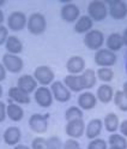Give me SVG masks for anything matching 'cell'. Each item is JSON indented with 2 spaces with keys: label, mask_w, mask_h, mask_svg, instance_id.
I'll return each mask as SVG.
<instances>
[{
  "label": "cell",
  "mask_w": 127,
  "mask_h": 149,
  "mask_svg": "<svg viewBox=\"0 0 127 149\" xmlns=\"http://www.w3.org/2000/svg\"><path fill=\"white\" fill-rule=\"evenodd\" d=\"M26 29L32 35H41L47 29V21L46 17L40 12L31 13L26 22Z\"/></svg>",
  "instance_id": "obj_1"
},
{
  "label": "cell",
  "mask_w": 127,
  "mask_h": 149,
  "mask_svg": "<svg viewBox=\"0 0 127 149\" xmlns=\"http://www.w3.org/2000/svg\"><path fill=\"white\" fill-rule=\"evenodd\" d=\"M88 16L91 18L92 22L104 21L108 16V6L102 0H92L88 5Z\"/></svg>",
  "instance_id": "obj_2"
},
{
  "label": "cell",
  "mask_w": 127,
  "mask_h": 149,
  "mask_svg": "<svg viewBox=\"0 0 127 149\" xmlns=\"http://www.w3.org/2000/svg\"><path fill=\"white\" fill-rule=\"evenodd\" d=\"M104 43V35L102 31L92 29L84 36V45L91 51H98Z\"/></svg>",
  "instance_id": "obj_3"
},
{
  "label": "cell",
  "mask_w": 127,
  "mask_h": 149,
  "mask_svg": "<svg viewBox=\"0 0 127 149\" xmlns=\"http://www.w3.org/2000/svg\"><path fill=\"white\" fill-rule=\"evenodd\" d=\"M108 6V13L113 19H124L127 16V4L122 0H106Z\"/></svg>",
  "instance_id": "obj_4"
},
{
  "label": "cell",
  "mask_w": 127,
  "mask_h": 149,
  "mask_svg": "<svg viewBox=\"0 0 127 149\" xmlns=\"http://www.w3.org/2000/svg\"><path fill=\"white\" fill-rule=\"evenodd\" d=\"M32 76L41 86L47 87V86H50L52 83L54 82V77H55V74H54L53 70L49 66L41 65V66H37L35 69Z\"/></svg>",
  "instance_id": "obj_5"
},
{
  "label": "cell",
  "mask_w": 127,
  "mask_h": 149,
  "mask_svg": "<svg viewBox=\"0 0 127 149\" xmlns=\"http://www.w3.org/2000/svg\"><path fill=\"white\" fill-rule=\"evenodd\" d=\"M95 63L101 68H110L116 63V54L107 48H101L95 53Z\"/></svg>",
  "instance_id": "obj_6"
},
{
  "label": "cell",
  "mask_w": 127,
  "mask_h": 149,
  "mask_svg": "<svg viewBox=\"0 0 127 149\" xmlns=\"http://www.w3.org/2000/svg\"><path fill=\"white\" fill-rule=\"evenodd\" d=\"M3 65L5 66L6 71L11 72V73H18L23 70L24 63H23L22 58H19L18 55L5 53L3 55Z\"/></svg>",
  "instance_id": "obj_7"
},
{
  "label": "cell",
  "mask_w": 127,
  "mask_h": 149,
  "mask_svg": "<svg viewBox=\"0 0 127 149\" xmlns=\"http://www.w3.org/2000/svg\"><path fill=\"white\" fill-rule=\"evenodd\" d=\"M26 22H28V18L25 13L22 11H14L7 17V28L12 31H21L25 28Z\"/></svg>",
  "instance_id": "obj_8"
},
{
  "label": "cell",
  "mask_w": 127,
  "mask_h": 149,
  "mask_svg": "<svg viewBox=\"0 0 127 149\" xmlns=\"http://www.w3.org/2000/svg\"><path fill=\"white\" fill-rule=\"evenodd\" d=\"M48 114L34 113L29 118V126L36 134H43L48 129Z\"/></svg>",
  "instance_id": "obj_9"
},
{
  "label": "cell",
  "mask_w": 127,
  "mask_h": 149,
  "mask_svg": "<svg viewBox=\"0 0 127 149\" xmlns=\"http://www.w3.org/2000/svg\"><path fill=\"white\" fill-rule=\"evenodd\" d=\"M53 97L59 102H67L71 99V91L61 81H54L50 84Z\"/></svg>",
  "instance_id": "obj_10"
},
{
  "label": "cell",
  "mask_w": 127,
  "mask_h": 149,
  "mask_svg": "<svg viewBox=\"0 0 127 149\" xmlns=\"http://www.w3.org/2000/svg\"><path fill=\"white\" fill-rule=\"evenodd\" d=\"M35 101L39 106L43 108H48L53 104V94L48 87H39L35 90Z\"/></svg>",
  "instance_id": "obj_11"
},
{
  "label": "cell",
  "mask_w": 127,
  "mask_h": 149,
  "mask_svg": "<svg viewBox=\"0 0 127 149\" xmlns=\"http://www.w3.org/2000/svg\"><path fill=\"white\" fill-rule=\"evenodd\" d=\"M66 135L70 138H79L85 134V123L83 119H75L71 120V122H67L66 127H65Z\"/></svg>",
  "instance_id": "obj_12"
},
{
  "label": "cell",
  "mask_w": 127,
  "mask_h": 149,
  "mask_svg": "<svg viewBox=\"0 0 127 149\" xmlns=\"http://www.w3.org/2000/svg\"><path fill=\"white\" fill-rule=\"evenodd\" d=\"M60 16H61V19L64 22H66V23H73L75 22L76 23L77 19L80 17V10L76 4L68 3L61 7Z\"/></svg>",
  "instance_id": "obj_13"
},
{
  "label": "cell",
  "mask_w": 127,
  "mask_h": 149,
  "mask_svg": "<svg viewBox=\"0 0 127 149\" xmlns=\"http://www.w3.org/2000/svg\"><path fill=\"white\" fill-rule=\"evenodd\" d=\"M17 87L21 88L22 90H24L26 93V94L30 95L31 93H35V90L39 88V83L31 74H23V76H21L18 78Z\"/></svg>",
  "instance_id": "obj_14"
},
{
  "label": "cell",
  "mask_w": 127,
  "mask_h": 149,
  "mask_svg": "<svg viewBox=\"0 0 127 149\" xmlns=\"http://www.w3.org/2000/svg\"><path fill=\"white\" fill-rule=\"evenodd\" d=\"M8 97L14 104H18V105H29L31 101L29 94H26L24 90H22L18 87H11L8 89Z\"/></svg>",
  "instance_id": "obj_15"
},
{
  "label": "cell",
  "mask_w": 127,
  "mask_h": 149,
  "mask_svg": "<svg viewBox=\"0 0 127 149\" xmlns=\"http://www.w3.org/2000/svg\"><path fill=\"white\" fill-rule=\"evenodd\" d=\"M66 70L70 74H79L85 70V60L79 55H73L67 60Z\"/></svg>",
  "instance_id": "obj_16"
},
{
  "label": "cell",
  "mask_w": 127,
  "mask_h": 149,
  "mask_svg": "<svg viewBox=\"0 0 127 149\" xmlns=\"http://www.w3.org/2000/svg\"><path fill=\"white\" fill-rule=\"evenodd\" d=\"M96 104H97V97L91 91H84L78 96V107L83 111L95 108Z\"/></svg>",
  "instance_id": "obj_17"
},
{
  "label": "cell",
  "mask_w": 127,
  "mask_h": 149,
  "mask_svg": "<svg viewBox=\"0 0 127 149\" xmlns=\"http://www.w3.org/2000/svg\"><path fill=\"white\" fill-rule=\"evenodd\" d=\"M64 84L68 88V90L71 93L72 91L73 93H80L84 89L80 74H67V76L64 78Z\"/></svg>",
  "instance_id": "obj_18"
},
{
  "label": "cell",
  "mask_w": 127,
  "mask_h": 149,
  "mask_svg": "<svg viewBox=\"0 0 127 149\" xmlns=\"http://www.w3.org/2000/svg\"><path fill=\"white\" fill-rule=\"evenodd\" d=\"M22 132L21 129L17 126H10L4 132V141L7 146H17L21 141Z\"/></svg>",
  "instance_id": "obj_19"
},
{
  "label": "cell",
  "mask_w": 127,
  "mask_h": 149,
  "mask_svg": "<svg viewBox=\"0 0 127 149\" xmlns=\"http://www.w3.org/2000/svg\"><path fill=\"white\" fill-rule=\"evenodd\" d=\"M102 126H103V122L101 119L95 118L91 119L89 122V124L85 126V135L89 139H95L97 138V136L101 134L102 131Z\"/></svg>",
  "instance_id": "obj_20"
},
{
  "label": "cell",
  "mask_w": 127,
  "mask_h": 149,
  "mask_svg": "<svg viewBox=\"0 0 127 149\" xmlns=\"http://www.w3.org/2000/svg\"><path fill=\"white\" fill-rule=\"evenodd\" d=\"M92 25H94V22L88 15L80 16L75 23V31L77 34H86L90 30H92Z\"/></svg>",
  "instance_id": "obj_21"
},
{
  "label": "cell",
  "mask_w": 127,
  "mask_h": 149,
  "mask_svg": "<svg viewBox=\"0 0 127 149\" xmlns=\"http://www.w3.org/2000/svg\"><path fill=\"white\" fill-rule=\"evenodd\" d=\"M6 114L7 117L10 118L12 122H21V120L23 119L24 117V109L18 105V104H14V102H12V104H8L6 106Z\"/></svg>",
  "instance_id": "obj_22"
},
{
  "label": "cell",
  "mask_w": 127,
  "mask_h": 149,
  "mask_svg": "<svg viewBox=\"0 0 127 149\" xmlns=\"http://www.w3.org/2000/svg\"><path fill=\"white\" fill-rule=\"evenodd\" d=\"M6 51L10 54H16L18 55L19 53H22L23 51V43L19 40V37H17L14 35H10L8 39L6 41Z\"/></svg>",
  "instance_id": "obj_23"
},
{
  "label": "cell",
  "mask_w": 127,
  "mask_h": 149,
  "mask_svg": "<svg viewBox=\"0 0 127 149\" xmlns=\"http://www.w3.org/2000/svg\"><path fill=\"white\" fill-rule=\"evenodd\" d=\"M96 97L101 101L102 104H108V102H110L114 97V90L109 84H102L97 89Z\"/></svg>",
  "instance_id": "obj_24"
},
{
  "label": "cell",
  "mask_w": 127,
  "mask_h": 149,
  "mask_svg": "<svg viewBox=\"0 0 127 149\" xmlns=\"http://www.w3.org/2000/svg\"><path fill=\"white\" fill-rule=\"evenodd\" d=\"M107 49H109L112 52H117L120 51L121 47L124 46V41H122V36L119 33H113L107 37Z\"/></svg>",
  "instance_id": "obj_25"
},
{
  "label": "cell",
  "mask_w": 127,
  "mask_h": 149,
  "mask_svg": "<svg viewBox=\"0 0 127 149\" xmlns=\"http://www.w3.org/2000/svg\"><path fill=\"white\" fill-rule=\"evenodd\" d=\"M80 77H81L84 89H91L96 84L97 76H96V72L92 69H85L83 73L80 74Z\"/></svg>",
  "instance_id": "obj_26"
},
{
  "label": "cell",
  "mask_w": 127,
  "mask_h": 149,
  "mask_svg": "<svg viewBox=\"0 0 127 149\" xmlns=\"http://www.w3.org/2000/svg\"><path fill=\"white\" fill-rule=\"evenodd\" d=\"M103 125L108 132L114 134L116 130L119 129V125H120L119 118H117V116L115 113H108L103 119Z\"/></svg>",
  "instance_id": "obj_27"
},
{
  "label": "cell",
  "mask_w": 127,
  "mask_h": 149,
  "mask_svg": "<svg viewBox=\"0 0 127 149\" xmlns=\"http://www.w3.org/2000/svg\"><path fill=\"white\" fill-rule=\"evenodd\" d=\"M108 143L110 147H117L121 149H127V139L121 134H112L108 138Z\"/></svg>",
  "instance_id": "obj_28"
},
{
  "label": "cell",
  "mask_w": 127,
  "mask_h": 149,
  "mask_svg": "<svg viewBox=\"0 0 127 149\" xmlns=\"http://www.w3.org/2000/svg\"><path fill=\"white\" fill-rule=\"evenodd\" d=\"M114 104L116 105V107L122 112H127V95L122 90H117L116 93H114Z\"/></svg>",
  "instance_id": "obj_29"
},
{
  "label": "cell",
  "mask_w": 127,
  "mask_h": 149,
  "mask_svg": "<svg viewBox=\"0 0 127 149\" xmlns=\"http://www.w3.org/2000/svg\"><path fill=\"white\" fill-rule=\"evenodd\" d=\"M65 119L67 122H71V120L75 119H83V109H80L77 106H72L67 108L65 112Z\"/></svg>",
  "instance_id": "obj_30"
},
{
  "label": "cell",
  "mask_w": 127,
  "mask_h": 149,
  "mask_svg": "<svg viewBox=\"0 0 127 149\" xmlns=\"http://www.w3.org/2000/svg\"><path fill=\"white\" fill-rule=\"evenodd\" d=\"M96 76L101 79L102 82H110L114 78V71L110 68H99L96 72Z\"/></svg>",
  "instance_id": "obj_31"
},
{
  "label": "cell",
  "mask_w": 127,
  "mask_h": 149,
  "mask_svg": "<svg viewBox=\"0 0 127 149\" xmlns=\"http://www.w3.org/2000/svg\"><path fill=\"white\" fill-rule=\"evenodd\" d=\"M47 139L43 137H35L31 142V149H47Z\"/></svg>",
  "instance_id": "obj_32"
},
{
  "label": "cell",
  "mask_w": 127,
  "mask_h": 149,
  "mask_svg": "<svg viewBox=\"0 0 127 149\" xmlns=\"http://www.w3.org/2000/svg\"><path fill=\"white\" fill-rule=\"evenodd\" d=\"M88 149H107V142L102 138L91 139V142L88 144Z\"/></svg>",
  "instance_id": "obj_33"
},
{
  "label": "cell",
  "mask_w": 127,
  "mask_h": 149,
  "mask_svg": "<svg viewBox=\"0 0 127 149\" xmlns=\"http://www.w3.org/2000/svg\"><path fill=\"white\" fill-rule=\"evenodd\" d=\"M47 149H62V142L61 139L57 136H52L47 139Z\"/></svg>",
  "instance_id": "obj_34"
},
{
  "label": "cell",
  "mask_w": 127,
  "mask_h": 149,
  "mask_svg": "<svg viewBox=\"0 0 127 149\" xmlns=\"http://www.w3.org/2000/svg\"><path fill=\"white\" fill-rule=\"evenodd\" d=\"M79 148H80L79 142L75 138H68L62 144V149H79Z\"/></svg>",
  "instance_id": "obj_35"
},
{
  "label": "cell",
  "mask_w": 127,
  "mask_h": 149,
  "mask_svg": "<svg viewBox=\"0 0 127 149\" xmlns=\"http://www.w3.org/2000/svg\"><path fill=\"white\" fill-rule=\"evenodd\" d=\"M8 28H6L5 25H0V46L6 43L7 39H8Z\"/></svg>",
  "instance_id": "obj_36"
},
{
  "label": "cell",
  "mask_w": 127,
  "mask_h": 149,
  "mask_svg": "<svg viewBox=\"0 0 127 149\" xmlns=\"http://www.w3.org/2000/svg\"><path fill=\"white\" fill-rule=\"evenodd\" d=\"M7 114H6V105L5 102L0 101V123H3L4 120L6 119Z\"/></svg>",
  "instance_id": "obj_37"
},
{
  "label": "cell",
  "mask_w": 127,
  "mask_h": 149,
  "mask_svg": "<svg viewBox=\"0 0 127 149\" xmlns=\"http://www.w3.org/2000/svg\"><path fill=\"white\" fill-rule=\"evenodd\" d=\"M119 129H120V132L124 137H127V119L126 120H122L121 124L119 125Z\"/></svg>",
  "instance_id": "obj_38"
},
{
  "label": "cell",
  "mask_w": 127,
  "mask_h": 149,
  "mask_svg": "<svg viewBox=\"0 0 127 149\" xmlns=\"http://www.w3.org/2000/svg\"><path fill=\"white\" fill-rule=\"evenodd\" d=\"M6 78V69L3 65V63H0V82H3Z\"/></svg>",
  "instance_id": "obj_39"
},
{
  "label": "cell",
  "mask_w": 127,
  "mask_h": 149,
  "mask_svg": "<svg viewBox=\"0 0 127 149\" xmlns=\"http://www.w3.org/2000/svg\"><path fill=\"white\" fill-rule=\"evenodd\" d=\"M121 36H122V41H124V45H125V46H127V28L125 29V31H124V34H122Z\"/></svg>",
  "instance_id": "obj_40"
},
{
  "label": "cell",
  "mask_w": 127,
  "mask_h": 149,
  "mask_svg": "<svg viewBox=\"0 0 127 149\" xmlns=\"http://www.w3.org/2000/svg\"><path fill=\"white\" fill-rule=\"evenodd\" d=\"M14 149H31V148L28 146H24V144H17V146H14Z\"/></svg>",
  "instance_id": "obj_41"
},
{
  "label": "cell",
  "mask_w": 127,
  "mask_h": 149,
  "mask_svg": "<svg viewBox=\"0 0 127 149\" xmlns=\"http://www.w3.org/2000/svg\"><path fill=\"white\" fill-rule=\"evenodd\" d=\"M5 21V16H4V12L0 10V25H3V22Z\"/></svg>",
  "instance_id": "obj_42"
},
{
  "label": "cell",
  "mask_w": 127,
  "mask_h": 149,
  "mask_svg": "<svg viewBox=\"0 0 127 149\" xmlns=\"http://www.w3.org/2000/svg\"><path fill=\"white\" fill-rule=\"evenodd\" d=\"M122 91H124L125 94L127 95V82H125V83H124V89H122Z\"/></svg>",
  "instance_id": "obj_43"
},
{
  "label": "cell",
  "mask_w": 127,
  "mask_h": 149,
  "mask_svg": "<svg viewBox=\"0 0 127 149\" xmlns=\"http://www.w3.org/2000/svg\"><path fill=\"white\" fill-rule=\"evenodd\" d=\"M3 93H4V91H3V87H1V86H0V97H1V96H3Z\"/></svg>",
  "instance_id": "obj_44"
},
{
  "label": "cell",
  "mask_w": 127,
  "mask_h": 149,
  "mask_svg": "<svg viewBox=\"0 0 127 149\" xmlns=\"http://www.w3.org/2000/svg\"><path fill=\"white\" fill-rule=\"evenodd\" d=\"M5 0H0V6H3V5H5Z\"/></svg>",
  "instance_id": "obj_45"
},
{
  "label": "cell",
  "mask_w": 127,
  "mask_h": 149,
  "mask_svg": "<svg viewBox=\"0 0 127 149\" xmlns=\"http://www.w3.org/2000/svg\"><path fill=\"white\" fill-rule=\"evenodd\" d=\"M109 149H121V148H117V147H110Z\"/></svg>",
  "instance_id": "obj_46"
},
{
  "label": "cell",
  "mask_w": 127,
  "mask_h": 149,
  "mask_svg": "<svg viewBox=\"0 0 127 149\" xmlns=\"http://www.w3.org/2000/svg\"><path fill=\"white\" fill-rule=\"evenodd\" d=\"M126 71H127V61H126Z\"/></svg>",
  "instance_id": "obj_47"
},
{
  "label": "cell",
  "mask_w": 127,
  "mask_h": 149,
  "mask_svg": "<svg viewBox=\"0 0 127 149\" xmlns=\"http://www.w3.org/2000/svg\"><path fill=\"white\" fill-rule=\"evenodd\" d=\"M79 149H81V148H79Z\"/></svg>",
  "instance_id": "obj_48"
}]
</instances>
